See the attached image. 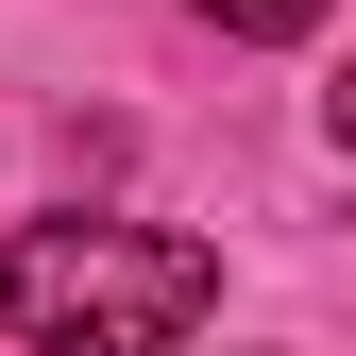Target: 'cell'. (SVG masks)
Listing matches in <instances>:
<instances>
[{
  "label": "cell",
  "mask_w": 356,
  "mask_h": 356,
  "mask_svg": "<svg viewBox=\"0 0 356 356\" xmlns=\"http://www.w3.org/2000/svg\"><path fill=\"white\" fill-rule=\"evenodd\" d=\"M220 305V254L170 220H17L0 238V323L34 356H187Z\"/></svg>",
  "instance_id": "6da1fadb"
},
{
  "label": "cell",
  "mask_w": 356,
  "mask_h": 356,
  "mask_svg": "<svg viewBox=\"0 0 356 356\" xmlns=\"http://www.w3.org/2000/svg\"><path fill=\"white\" fill-rule=\"evenodd\" d=\"M220 34H254V51H289V34H323V0H204Z\"/></svg>",
  "instance_id": "7a4b0ae2"
}]
</instances>
